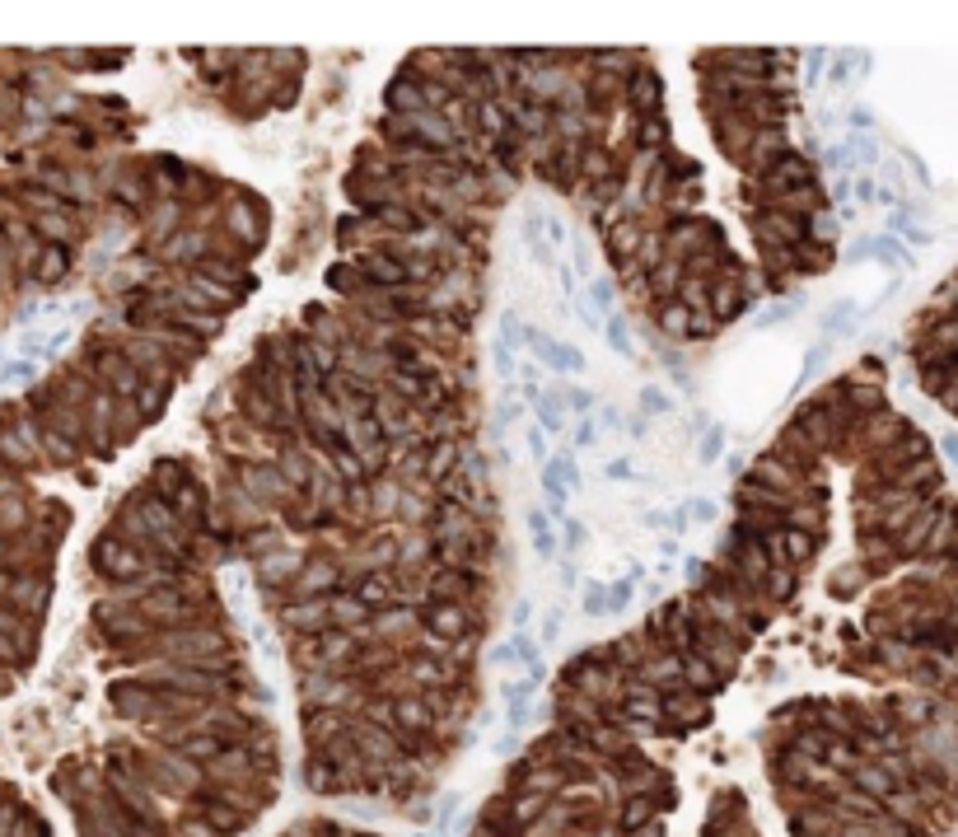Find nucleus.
<instances>
[{
    "mask_svg": "<svg viewBox=\"0 0 958 837\" xmlns=\"http://www.w3.org/2000/svg\"><path fill=\"white\" fill-rule=\"evenodd\" d=\"M426 562H430L426 534H412V538H402V543H393V566H398V571H412V566H426Z\"/></svg>",
    "mask_w": 958,
    "mask_h": 837,
    "instance_id": "nucleus-27",
    "label": "nucleus"
},
{
    "mask_svg": "<svg viewBox=\"0 0 958 837\" xmlns=\"http://www.w3.org/2000/svg\"><path fill=\"white\" fill-rule=\"evenodd\" d=\"M814 552H818V534H804V529H776V566L795 571V566L814 562Z\"/></svg>",
    "mask_w": 958,
    "mask_h": 837,
    "instance_id": "nucleus-18",
    "label": "nucleus"
},
{
    "mask_svg": "<svg viewBox=\"0 0 958 837\" xmlns=\"http://www.w3.org/2000/svg\"><path fill=\"white\" fill-rule=\"evenodd\" d=\"M659 94H664L659 75L650 71V66H631V80L622 85V99H627V113L636 117V122L659 117Z\"/></svg>",
    "mask_w": 958,
    "mask_h": 837,
    "instance_id": "nucleus-11",
    "label": "nucleus"
},
{
    "mask_svg": "<svg viewBox=\"0 0 958 837\" xmlns=\"http://www.w3.org/2000/svg\"><path fill=\"white\" fill-rule=\"evenodd\" d=\"M580 300H585L599 318H608V314H613V304H617V290H613V281H603V276H599V281H589V290L580 295Z\"/></svg>",
    "mask_w": 958,
    "mask_h": 837,
    "instance_id": "nucleus-33",
    "label": "nucleus"
},
{
    "mask_svg": "<svg viewBox=\"0 0 958 837\" xmlns=\"http://www.w3.org/2000/svg\"><path fill=\"white\" fill-rule=\"evenodd\" d=\"M687 318H692V314H687L678 300H664V304H659V314H655V323L669 332V337H687Z\"/></svg>",
    "mask_w": 958,
    "mask_h": 837,
    "instance_id": "nucleus-35",
    "label": "nucleus"
},
{
    "mask_svg": "<svg viewBox=\"0 0 958 837\" xmlns=\"http://www.w3.org/2000/svg\"><path fill=\"white\" fill-rule=\"evenodd\" d=\"M127 403L141 412V421H155V417H164V407H169V393L141 384V389H136V398H127Z\"/></svg>",
    "mask_w": 958,
    "mask_h": 837,
    "instance_id": "nucleus-31",
    "label": "nucleus"
},
{
    "mask_svg": "<svg viewBox=\"0 0 958 837\" xmlns=\"http://www.w3.org/2000/svg\"><path fill=\"white\" fill-rule=\"evenodd\" d=\"M706 566H711V562H701V557H687V562H683V576H687V585H692V590H701V580H706Z\"/></svg>",
    "mask_w": 958,
    "mask_h": 837,
    "instance_id": "nucleus-54",
    "label": "nucleus"
},
{
    "mask_svg": "<svg viewBox=\"0 0 958 837\" xmlns=\"http://www.w3.org/2000/svg\"><path fill=\"white\" fill-rule=\"evenodd\" d=\"M519 347H529L533 351V361H552V351H557V337L552 332H543V328H524V342Z\"/></svg>",
    "mask_w": 958,
    "mask_h": 837,
    "instance_id": "nucleus-37",
    "label": "nucleus"
},
{
    "mask_svg": "<svg viewBox=\"0 0 958 837\" xmlns=\"http://www.w3.org/2000/svg\"><path fill=\"white\" fill-rule=\"evenodd\" d=\"M683 688H692V693H701V697H711L715 688H720V679H715V669L706 660L683 655Z\"/></svg>",
    "mask_w": 958,
    "mask_h": 837,
    "instance_id": "nucleus-26",
    "label": "nucleus"
},
{
    "mask_svg": "<svg viewBox=\"0 0 958 837\" xmlns=\"http://www.w3.org/2000/svg\"><path fill=\"white\" fill-rule=\"evenodd\" d=\"M832 202H851V178H837V183H832Z\"/></svg>",
    "mask_w": 958,
    "mask_h": 837,
    "instance_id": "nucleus-63",
    "label": "nucleus"
},
{
    "mask_svg": "<svg viewBox=\"0 0 958 837\" xmlns=\"http://www.w3.org/2000/svg\"><path fill=\"white\" fill-rule=\"evenodd\" d=\"M524 524H529L533 548L543 552V557H557V524H552V515H547L543 506H533L529 515H524Z\"/></svg>",
    "mask_w": 958,
    "mask_h": 837,
    "instance_id": "nucleus-24",
    "label": "nucleus"
},
{
    "mask_svg": "<svg viewBox=\"0 0 958 837\" xmlns=\"http://www.w3.org/2000/svg\"><path fill=\"white\" fill-rule=\"evenodd\" d=\"M346 585V571L337 557H304L300 576L290 580L286 604H300V599H332V594Z\"/></svg>",
    "mask_w": 958,
    "mask_h": 837,
    "instance_id": "nucleus-3",
    "label": "nucleus"
},
{
    "mask_svg": "<svg viewBox=\"0 0 958 837\" xmlns=\"http://www.w3.org/2000/svg\"><path fill=\"white\" fill-rule=\"evenodd\" d=\"M454 819H458V795H444V800H440V814H435V837H440Z\"/></svg>",
    "mask_w": 958,
    "mask_h": 837,
    "instance_id": "nucleus-50",
    "label": "nucleus"
},
{
    "mask_svg": "<svg viewBox=\"0 0 958 837\" xmlns=\"http://www.w3.org/2000/svg\"><path fill=\"white\" fill-rule=\"evenodd\" d=\"M603 342H608L617 356H631V351H636V342H631V323L617 314V309L603 318Z\"/></svg>",
    "mask_w": 958,
    "mask_h": 837,
    "instance_id": "nucleus-28",
    "label": "nucleus"
},
{
    "mask_svg": "<svg viewBox=\"0 0 958 837\" xmlns=\"http://www.w3.org/2000/svg\"><path fill=\"white\" fill-rule=\"evenodd\" d=\"M141 225H145V239H150V244H164L169 234H178L187 225V206L173 202V197H155V202L141 211Z\"/></svg>",
    "mask_w": 958,
    "mask_h": 837,
    "instance_id": "nucleus-14",
    "label": "nucleus"
},
{
    "mask_svg": "<svg viewBox=\"0 0 958 837\" xmlns=\"http://www.w3.org/2000/svg\"><path fill=\"white\" fill-rule=\"evenodd\" d=\"M860 576H865L860 566H842V571H832V585H828L832 599H851V594L860 590Z\"/></svg>",
    "mask_w": 958,
    "mask_h": 837,
    "instance_id": "nucleus-39",
    "label": "nucleus"
},
{
    "mask_svg": "<svg viewBox=\"0 0 958 837\" xmlns=\"http://www.w3.org/2000/svg\"><path fill=\"white\" fill-rule=\"evenodd\" d=\"M645 819H650V805H645V800H636V805L627 809V819H622V823H627V828H641Z\"/></svg>",
    "mask_w": 958,
    "mask_h": 837,
    "instance_id": "nucleus-58",
    "label": "nucleus"
},
{
    "mask_svg": "<svg viewBox=\"0 0 958 837\" xmlns=\"http://www.w3.org/2000/svg\"><path fill=\"white\" fill-rule=\"evenodd\" d=\"M823 66H828V52H823V47H814V52H809V66H804V71H809V80H818V75H823Z\"/></svg>",
    "mask_w": 958,
    "mask_h": 837,
    "instance_id": "nucleus-60",
    "label": "nucleus"
},
{
    "mask_svg": "<svg viewBox=\"0 0 958 837\" xmlns=\"http://www.w3.org/2000/svg\"><path fill=\"white\" fill-rule=\"evenodd\" d=\"M851 197H860V202H874V197H879L874 178H860V183H851Z\"/></svg>",
    "mask_w": 958,
    "mask_h": 837,
    "instance_id": "nucleus-61",
    "label": "nucleus"
},
{
    "mask_svg": "<svg viewBox=\"0 0 958 837\" xmlns=\"http://www.w3.org/2000/svg\"><path fill=\"white\" fill-rule=\"evenodd\" d=\"M683 515L697 524H711L715 520V501H706V496H692V501H683Z\"/></svg>",
    "mask_w": 958,
    "mask_h": 837,
    "instance_id": "nucleus-46",
    "label": "nucleus"
},
{
    "mask_svg": "<svg viewBox=\"0 0 958 837\" xmlns=\"http://www.w3.org/2000/svg\"><path fill=\"white\" fill-rule=\"evenodd\" d=\"M669 393L659 389V384H650V389H641V417H664L669 412Z\"/></svg>",
    "mask_w": 958,
    "mask_h": 837,
    "instance_id": "nucleus-42",
    "label": "nucleus"
},
{
    "mask_svg": "<svg viewBox=\"0 0 958 837\" xmlns=\"http://www.w3.org/2000/svg\"><path fill=\"white\" fill-rule=\"evenodd\" d=\"M533 697H538V683L533 679H505L501 702H505V730H510V735H519V730L529 725Z\"/></svg>",
    "mask_w": 958,
    "mask_h": 837,
    "instance_id": "nucleus-15",
    "label": "nucleus"
},
{
    "mask_svg": "<svg viewBox=\"0 0 958 837\" xmlns=\"http://www.w3.org/2000/svg\"><path fill=\"white\" fill-rule=\"evenodd\" d=\"M851 318H856V304H851V300H837V304H828V314L818 318V323H823V342H832V332L851 328Z\"/></svg>",
    "mask_w": 958,
    "mask_h": 837,
    "instance_id": "nucleus-36",
    "label": "nucleus"
},
{
    "mask_svg": "<svg viewBox=\"0 0 958 837\" xmlns=\"http://www.w3.org/2000/svg\"><path fill=\"white\" fill-rule=\"evenodd\" d=\"M458 473V445L454 440H430L426 449V482H449Z\"/></svg>",
    "mask_w": 958,
    "mask_h": 837,
    "instance_id": "nucleus-22",
    "label": "nucleus"
},
{
    "mask_svg": "<svg viewBox=\"0 0 958 837\" xmlns=\"http://www.w3.org/2000/svg\"><path fill=\"white\" fill-rule=\"evenodd\" d=\"M365 636H370L374 646H388V650L402 646V655H407V650H416L412 641L421 636V627H416V608L393 604V608H384V613H370V627H365Z\"/></svg>",
    "mask_w": 958,
    "mask_h": 837,
    "instance_id": "nucleus-6",
    "label": "nucleus"
},
{
    "mask_svg": "<svg viewBox=\"0 0 958 837\" xmlns=\"http://www.w3.org/2000/svg\"><path fill=\"white\" fill-rule=\"evenodd\" d=\"M533 412H538V431H547V435L566 431V407H561V393H538V398H533Z\"/></svg>",
    "mask_w": 958,
    "mask_h": 837,
    "instance_id": "nucleus-25",
    "label": "nucleus"
},
{
    "mask_svg": "<svg viewBox=\"0 0 958 837\" xmlns=\"http://www.w3.org/2000/svg\"><path fill=\"white\" fill-rule=\"evenodd\" d=\"M575 445H580V449H594V445H599V421H594V417H580V421H575Z\"/></svg>",
    "mask_w": 958,
    "mask_h": 837,
    "instance_id": "nucleus-48",
    "label": "nucleus"
},
{
    "mask_svg": "<svg viewBox=\"0 0 958 837\" xmlns=\"http://www.w3.org/2000/svg\"><path fill=\"white\" fill-rule=\"evenodd\" d=\"M351 267H356V276L365 281V290H398V286H407V272H402V262L388 258V253H379V248H365V253H356V258H351Z\"/></svg>",
    "mask_w": 958,
    "mask_h": 837,
    "instance_id": "nucleus-8",
    "label": "nucleus"
},
{
    "mask_svg": "<svg viewBox=\"0 0 958 837\" xmlns=\"http://www.w3.org/2000/svg\"><path fill=\"white\" fill-rule=\"evenodd\" d=\"M33 529V501L29 496H5L0 501V538H19Z\"/></svg>",
    "mask_w": 958,
    "mask_h": 837,
    "instance_id": "nucleus-21",
    "label": "nucleus"
},
{
    "mask_svg": "<svg viewBox=\"0 0 958 837\" xmlns=\"http://www.w3.org/2000/svg\"><path fill=\"white\" fill-rule=\"evenodd\" d=\"M337 725H342V716H337V711H323V716H318V711H309V730H314V735H332Z\"/></svg>",
    "mask_w": 958,
    "mask_h": 837,
    "instance_id": "nucleus-51",
    "label": "nucleus"
},
{
    "mask_svg": "<svg viewBox=\"0 0 958 837\" xmlns=\"http://www.w3.org/2000/svg\"><path fill=\"white\" fill-rule=\"evenodd\" d=\"M482 576L477 571H449V566H435L426 576V599H444V604H468L477 594Z\"/></svg>",
    "mask_w": 958,
    "mask_h": 837,
    "instance_id": "nucleus-13",
    "label": "nucleus"
},
{
    "mask_svg": "<svg viewBox=\"0 0 958 837\" xmlns=\"http://www.w3.org/2000/svg\"><path fill=\"white\" fill-rule=\"evenodd\" d=\"M557 641H561V613H547V618L543 622H538V646H557Z\"/></svg>",
    "mask_w": 958,
    "mask_h": 837,
    "instance_id": "nucleus-47",
    "label": "nucleus"
},
{
    "mask_svg": "<svg viewBox=\"0 0 958 837\" xmlns=\"http://www.w3.org/2000/svg\"><path fill=\"white\" fill-rule=\"evenodd\" d=\"M603 477H608V482H627V477H636L631 473V459H608L603 463Z\"/></svg>",
    "mask_w": 958,
    "mask_h": 837,
    "instance_id": "nucleus-55",
    "label": "nucleus"
},
{
    "mask_svg": "<svg viewBox=\"0 0 958 837\" xmlns=\"http://www.w3.org/2000/svg\"><path fill=\"white\" fill-rule=\"evenodd\" d=\"M286 548V534L281 529H244V552L258 562V557H267V552Z\"/></svg>",
    "mask_w": 958,
    "mask_h": 837,
    "instance_id": "nucleus-29",
    "label": "nucleus"
},
{
    "mask_svg": "<svg viewBox=\"0 0 958 837\" xmlns=\"http://www.w3.org/2000/svg\"><path fill=\"white\" fill-rule=\"evenodd\" d=\"M659 697V721H664V730H673V725H697L711 716V702L701 693H692V688H669V693H655Z\"/></svg>",
    "mask_w": 958,
    "mask_h": 837,
    "instance_id": "nucleus-9",
    "label": "nucleus"
},
{
    "mask_svg": "<svg viewBox=\"0 0 958 837\" xmlns=\"http://www.w3.org/2000/svg\"><path fill=\"white\" fill-rule=\"evenodd\" d=\"M725 454V426H711V431L701 435V445H697V459L701 463H715Z\"/></svg>",
    "mask_w": 958,
    "mask_h": 837,
    "instance_id": "nucleus-41",
    "label": "nucleus"
},
{
    "mask_svg": "<svg viewBox=\"0 0 958 837\" xmlns=\"http://www.w3.org/2000/svg\"><path fill=\"white\" fill-rule=\"evenodd\" d=\"M571 272H575V281L594 272V248H589L585 239H571Z\"/></svg>",
    "mask_w": 958,
    "mask_h": 837,
    "instance_id": "nucleus-43",
    "label": "nucleus"
},
{
    "mask_svg": "<svg viewBox=\"0 0 958 837\" xmlns=\"http://www.w3.org/2000/svg\"><path fill=\"white\" fill-rule=\"evenodd\" d=\"M0 379H5V384H24V389H33V384H38V361H24V356H19L15 365H0Z\"/></svg>",
    "mask_w": 958,
    "mask_h": 837,
    "instance_id": "nucleus-38",
    "label": "nucleus"
},
{
    "mask_svg": "<svg viewBox=\"0 0 958 837\" xmlns=\"http://www.w3.org/2000/svg\"><path fill=\"white\" fill-rule=\"evenodd\" d=\"M416 627L435 646H458L468 632H477V613L468 604H444V599H426V608L416 613Z\"/></svg>",
    "mask_w": 958,
    "mask_h": 837,
    "instance_id": "nucleus-1",
    "label": "nucleus"
},
{
    "mask_svg": "<svg viewBox=\"0 0 958 837\" xmlns=\"http://www.w3.org/2000/svg\"><path fill=\"white\" fill-rule=\"evenodd\" d=\"M276 622H281V627H286L290 636H318V632H332L328 599H300V604H281Z\"/></svg>",
    "mask_w": 958,
    "mask_h": 837,
    "instance_id": "nucleus-12",
    "label": "nucleus"
},
{
    "mask_svg": "<svg viewBox=\"0 0 958 837\" xmlns=\"http://www.w3.org/2000/svg\"><path fill=\"white\" fill-rule=\"evenodd\" d=\"M33 426H38V421H33ZM38 459H43L47 468H75L85 454H80L71 440H61L57 431H43V426H38Z\"/></svg>",
    "mask_w": 958,
    "mask_h": 837,
    "instance_id": "nucleus-20",
    "label": "nucleus"
},
{
    "mask_svg": "<svg viewBox=\"0 0 958 837\" xmlns=\"http://www.w3.org/2000/svg\"><path fill=\"white\" fill-rule=\"evenodd\" d=\"M416 837H430V833H416Z\"/></svg>",
    "mask_w": 958,
    "mask_h": 837,
    "instance_id": "nucleus-64",
    "label": "nucleus"
},
{
    "mask_svg": "<svg viewBox=\"0 0 958 837\" xmlns=\"http://www.w3.org/2000/svg\"><path fill=\"white\" fill-rule=\"evenodd\" d=\"M66 272H71V253L43 244V253L33 262V281H38V286H57V281H66Z\"/></svg>",
    "mask_w": 958,
    "mask_h": 837,
    "instance_id": "nucleus-23",
    "label": "nucleus"
},
{
    "mask_svg": "<svg viewBox=\"0 0 958 837\" xmlns=\"http://www.w3.org/2000/svg\"><path fill=\"white\" fill-rule=\"evenodd\" d=\"M874 258H888V262H898V267H902V262L912 258V253L902 248V239H893V234H888V239H874Z\"/></svg>",
    "mask_w": 958,
    "mask_h": 837,
    "instance_id": "nucleus-45",
    "label": "nucleus"
},
{
    "mask_svg": "<svg viewBox=\"0 0 958 837\" xmlns=\"http://www.w3.org/2000/svg\"><path fill=\"white\" fill-rule=\"evenodd\" d=\"M706 314H711V323H734V318L744 314L748 304H753V286L748 281H739L734 272H720L706 281Z\"/></svg>",
    "mask_w": 958,
    "mask_h": 837,
    "instance_id": "nucleus-5",
    "label": "nucleus"
},
{
    "mask_svg": "<svg viewBox=\"0 0 958 837\" xmlns=\"http://www.w3.org/2000/svg\"><path fill=\"white\" fill-rule=\"evenodd\" d=\"M828 351H832V342H818V347H814V351H809V356H804V370H800V384H804V379H809V375H818V370H823V361H828Z\"/></svg>",
    "mask_w": 958,
    "mask_h": 837,
    "instance_id": "nucleus-49",
    "label": "nucleus"
},
{
    "mask_svg": "<svg viewBox=\"0 0 958 837\" xmlns=\"http://www.w3.org/2000/svg\"><path fill=\"white\" fill-rule=\"evenodd\" d=\"M300 693L304 702H309V711L323 702V707H337L346 693H351V683L342 679V674H328V669H309V674H300Z\"/></svg>",
    "mask_w": 958,
    "mask_h": 837,
    "instance_id": "nucleus-16",
    "label": "nucleus"
},
{
    "mask_svg": "<svg viewBox=\"0 0 958 837\" xmlns=\"http://www.w3.org/2000/svg\"><path fill=\"white\" fill-rule=\"evenodd\" d=\"M0 636L10 641V646L29 660L33 650H38V622L33 618H24L19 608H10V604H0Z\"/></svg>",
    "mask_w": 958,
    "mask_h": 837,
    "instance_id": "nucleus-19",
    "label": "nucleus"
},
{
    "mask_svg": "<svg viewBox=\"0 0 958 837\" xmlns=\"http://www.w3.org/2000/svg\"><path fill=\"white\" fill-rule=\"evenodd\" d=\"M524 445H529L533 463H547V440H543V431H538V426H533V431L524 435Z\"/></svg>",
    "mask_w": 958,
    "mask_h": 837,
    "instance_id": "nucleus-56",
    "label": "nucleus"
},
{
    "mask_svg": "<svg viewBox=\"0 0 958 837\" xmlns=\"http://www.w3.org/2000/svg\"><path fill=\"white\" fill-rule=\"evenodd\" d=\"M211 248H215V239H211L206 225H183V230L169 234L164 244H155V258L164 262V267H183V272H192Z\"/></svg>",
    "mask_w": 958,
    "mask_h": 837,
    "instance_id": "nucleus-7",
    "label": "nucleus"
},
{
    "mask_svg": "<svg viewBox=\"0 0 958 837\" xmlns=\"http://www.w3.org/2000/svg\"><path fill=\"white\" fill-rule=\"evenodd\" d=\"M575 318H580V323H585V328H599V323H603V318L594 314V309H589V304L580 300V295H575Z\"/></svg>",
    "mask_w": 958,
    "mask_h": 837,
    "instance_id": "nucleus-59",
    "label": "nucleus"
},
{
    "mask_svg": "<svg viewBox=\"0 0 958 837\" xmlns=\"http://www.w3.org/2000/svg\"><path fill=\"white\" fill-rule=\"evenodd\" d=\"M631 599H636V580H608V590H603V618H608V613H627Z\"/></svg>",
    "mask_w": 958,
    "mask_h": 837,
    "instance_id": "nucleus-32",
    "label": "nucleus"
},
{
    "mask_svg": "<svg viewBox=\"0 0 958 837\" xmlns=\"http://www.w3.org/2000/svg\"><path fill=\"white\" fill-rule=\"evenodd\" d=\"M561 407H571L575 417H589V412H594V393H589V389H566V393H561Z\"/></svg>",
    "mask_w": 958,
    "mask_h": 837,
    "instance_id": "nucleus-44",
    "label": "nucleus"
},
{
    "mask_svg": "<svg viewBox=\"0 0 958 837\" xmlns=\"http://www.w3.org/2000/svg\"><path fill=\"white\" fill-rule=\"evenodd\" d=\"M603 590H608V580H585V590H580L585 618H603Z\"/></svg>",
    "mask_w": 958,
    "mask_h": 837,
    "instance_id": "nucleus-40",
    "label": "nucleus"
},
{
    "mask_svg": "<svg viewBox=\"0 0 958 837\" xmlns=\"http://www.w3.org/2000/svg\"><path fill=\"white\" fill-rule=\"evenodd\" d=\"M846 122H851L856 131H870L874 117H870V108H851V113H846Z\"/></svg>",
    "mask_w": 958,
    "mask_h": 837,
    "instance_id": "nucleus-62",
    "label": "nucleus"
},
{
    "mask_svg": "<svg viewBox=\"0 0 958 837\" xmlns=\"http://www.w3.org/2000/svg\"><path fill=\"white\" fill-rule=\"evenodd\" d=\"M543 477H552V482H561V487L571 491L575 482H580V468H575V454H571V449H561V454H552V459L543 463Z\"/></svg>",
    "mask_w": 958,
    "mask_h": 837,
    "instance_id": "nucleus-30",
    "label": "nucleus"
},
{
    "mask_svg": "<svg viewBox=\"0 0 958 837\" xmlns=\"http://www.w3.org/2000/svg\"><path fill=\"white\" fill-rule=\"evenodd\" d=\"M529 618H533V604L529 599H515V608H510V627H515V632H529Z\"/></svg>",
    "mask_w": 958,
    "mask_h": 837,
    "instance_id": "nucleus-53",
    "label": "nucleus"
},
{
    "mask_svg": "<svg viewBox=\"0 0 958 837\" xmlns=\"http://www.w3.org/2000/svg\"><path fill=\"white\" fill-rule=\"evenodd\" d=\"M89 566H94L108 585H122V580H141L145 576V552L131 548V543H122L117 534L103 529V534L94 538V548H89Z\"/></svg>",
    "mask_w": 958,
    "mask_h": 837,
    "instance_id": "nucleus-2",
    "label": "nucleus"
},
{
    "mask_svg": "<svg viewBox=\"0 0 958 837\" xmlns=\"http://www.w3.org/2000/svg\"><path fill=\"white\" fill-rule=\"evenodd\" d=\"M790 314H795V300H781V304H772V309H762L758 328H767V323H786Z\"/></svg>",
    "mask_w": 958,
    "mask_h": 837,
    "instance_id": "nucleus-52",
    "label": "nucleus"
},
{
    "mask_svg": "<svg viewBox=\"0 0 958 837\" xmlns=\"http://www.w3.org/2000/svg\"><path fill=\"white\" fill-rule=\"evenodd\" d=\"M547 370H557V375H580V370H585V351L571 347V342H557V351H552Z\"/></svg>",
    "mask_w": 958,
    "mask_h": 837,
    "instance_id": "nucleus-34",
    "label": "nucleus"
},
{
    "mask_svg": "<svg viewBox=\"0 0 958 837\" xmlns=\"http://www.w3.org/2000/svg\"><path fill=\"white\" fill-rule=\"evenodd\" d=\"M874 258V239H860L856 248H846V262H870Z\"/></svg>",
    "mask_w": 958,
    "mask_h": 837,
    "instance_id": "nucleus-57",
    "label": "nucleus"
},
{
    "mask_svg": "<svg viewBox=\"0 0 958 837\" xmlns=\"http://www.w3.org/2000/svg\"><path fill=\"white\" fill-rule=\"evenodd\" d=\"M234 482H239L244 496H253L258 506H290V501H295V491L286 487V477L276 473V463H267V459H244L239 473H234Z\"/></svg>",
    "mask_w": 958,
    "mask_h": 837,
    "instance_id": "nucleus-4",
    "label": "nucleus"
},
{
    "mask_svg": "<svg viewBox=\"0 0 958 837\" xmlns=\"http://www.w3.org/2000/svg\"><path fill=\"white\" fill-rule=\"evenodd\" d=\"M113 707L122 716H159V688L131 679V683H113Z\"/></svg>",
    "mask_w": 958,
    "mask_h": 837,
    "instance_id": "nucleus-17",
    "label": "nucleus"
},
{
    "mask_svg": "<svg viewBox=\"0 0 958 837\" xmlns=\"http://www.w3.org/2000/svg\"><path fill=\"white\" fill-rule=\"evenodd\" d=\"M300 566H304V552L300 548H276V552H267V557H258L253 562V571H258V585L267 594H276V590H290V580L300 576Z\"/></svg>",
    "mask_w": 958,
    "mask_h": 837,
    "instance_id": "nucleus-10",
    "label": "nucleus"
}]
</instances>
